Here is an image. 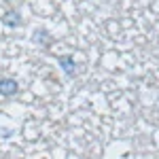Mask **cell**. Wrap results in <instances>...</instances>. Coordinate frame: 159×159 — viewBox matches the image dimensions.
Instances as JSON below:
<instances>
[{
    "mask_svg": "<svg viewBox=\"0 0 159 159\" xmlns=\"http://www.w3.org/2000/svg\"><path fill=\"white\" fill-rule=\"evenodd\" d=\"M19 93V83L11 79V76H2L0 79V96H4V98H13V96H17Z\"/></svg>",
    "mask_w": 159,
    "mask_h": 159,
    "instance_id": "cell-1",
    "label": "cell"
},
{
    "mask_svg": "<svg viewBox=\"0 0 159 159\" xmlns=\"http://www.w3.org/2000/svg\"><path fill=\"white\" fill-rule=\"evenodd\" d=\"M57 64L61 66L64 74L68 79H72L76 74V61H74V55H57Z\"/></svg>",
    "mask_w": 159,
    "mask_h": 159,
    "instance_id": "cell-2",
    "label": "cell"
},
{
    "mask_svg": "<svg viewBox=\"0 0 159 159\" xmlns=\"http://www.w3.org/2000/svg\"><path fill=\"white\" fill-rule=\"evenodd\" d=\"M21 21H24V19H21V15H19L17 9H11V11L4 13V25H7V28H19Z\"/></svg>",
    "mask_w": 159,
    "mask_h": 159,
    "instance_id": "cell-3",
    "label": "cell"
},
{
    "mask_svg": "<svg viewBox=\"0 0 159 159\" xmlns=\"http://www.w3.org/2000/svg\"><path fill=\"white\" fill-rule=\"evenodd\" d=\"M32 40H34L36 45H43V47H49V45H51V36H49V32H47L45 28H38V30H34Z\"/></svg>",
    "mask_w": 159,
    "mask_h": 159,
    "instance_id": "cell-4",
    "label": "cell"
}]
</instances>
